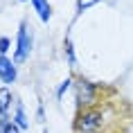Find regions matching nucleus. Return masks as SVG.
<instances>
[{
  "instance_id": "1",
  "label": "nucleus",
  "mask_w": 133,
  "mask_h": 133,
  "mask_svg": "<svg viewBox=\"0 0 133 133\" xmlns=\"http://www.w3.org/2000/svg\"><path fill=\"white\" fill-rule=\"evenodd\" d=\"M29 48H32V36L27 32V25H21V32H18V50H16V61H25L29 54Z\"/></svg>"
},
{
  "instance_id": "2",
  "label": "nucleus",
  "mask_w": 133,
  "mask_h": 133,
  "mask_svg": "<svg viewBox=\"0 0 133 133\" xmlns=\"http://www.w3.org/2000/svg\"><path fill=\"white\" fill-rule=\"evenodd\" d=\"M99 124H102V115H99V113H84V115L79 117V122H77L79 131H84V133L95 131Z\"/></svg>"
},
{
  "instance_id": "3",
  "label": "nucleus",
  "mask_w": 133,
  "mask_h": 133,
  "mask_svg": "<svg viewBox=\"0 0 133 133\" xmlns=\"http://www.w3.org/2000/svg\"><path fill=\"white\" fill-rule=\"evenodd\" d=\"M0 79H2L5 84H11V81L16 79L14 63L9 61V59H5V56H0Z\"/></svg>"
},
{
  "instance_id": "4",
  "label": "nucleus",
  "mask_w": 133,
  "mask_h": 133,
  "mask_svg": "<svg viewBox=\"0 0 133 133\" xmlns=\"http://www.w3.org/2000/svg\"><path fill=\"white\" fill-rule=\"evenodd\" d=\"M77 95H79V102H81V104H92V99H95V90H92V86L88 84V81H81V84H79Z\"/></svg>"
},
{
  "instance_id": "5",
  "label": "nucleus",
  "mask_w": 133,
  "mask_h": 133,
  "mask_svg": "<svg viewBox=\"0 0 133 133\" xmlns=\"http://www.w3.org/2000/svg\"><path fill=\"white\" fill-rule=\"evenodd\" d=\"M34 2V7H36V11H38V16H41L43 21H48L50 18V5L45 2V0H32Z\"/></svg>"
},
{
  "instance_id": "6",
  "label": "nucleus",
  "mask_w": 133,
  "mask_h": 133,
  "mask_svg": "<svg viewBox=\"0 0 133 133\" xmlns=\"http://www.w3.org/2000/svg\"><path fill=\"white\" fill-rule=\"evenodd\" d=\"M0 133H18V126L14 122H7L5 117H0Z\"/></svg>"
},
{
  "instance_id": "7",
  "label": "nucleus",
  "mask_w": 133,
  "mask_h": 133,
  "mask_svg": "<svg viewBox=\"0 0 133 133\" xmlns=\"http://www.w3.org/2000/svg\"><path fill=\"white\" fill-rule=\"evenodd\" d=\"M9 99H11L9 90H7V88H2V90H0V113H5V111H7V106H9Z\"/></svg>"
},
{
  "instance_id": "8",
  "label": "nucleus",
  "mask_w": 133,
  "mask_h": 133,
  "mask_svg": "<svg viewBox=\"0 0 133 133\" xmlns=\"http://www.w3.org/2000/svg\"><path fill=\"white\" fill-rule=\"evenodd\" d=\"M16 122H18V126H27V119L23 115V108H18V113H16Z\"/></svg>"
},
{
  "instance_id": "9",
  "label": "nucleus",
  "mask_w": 133,
  "mask_h": 133,
  "mask_svg": "<svg viewBox=\"0 0 133 133\" xmlns=\"http://www.w3.org/2000/svg\"><path fill=\"white\" fill-rule=\"evenodd\" d=\"M9 50V41L7 38H0V52H7Z\"/></svg>"
},
{
  "instance_id": "10",
  "label": "nucleus",
  "mask_w": 133,
  "mask_h": 133,
  "mask_svg": "<svg viewBox=\"0 0 133 133\" xmlns=\"http://www.w3.org/2000/svg\"><path fill=\"white\" fill-rule=\"evenodd\" d=\"M92 2H95V0H79V7L84 9V7H88V5H92Z\"/></svg>"
}]
</instances>
